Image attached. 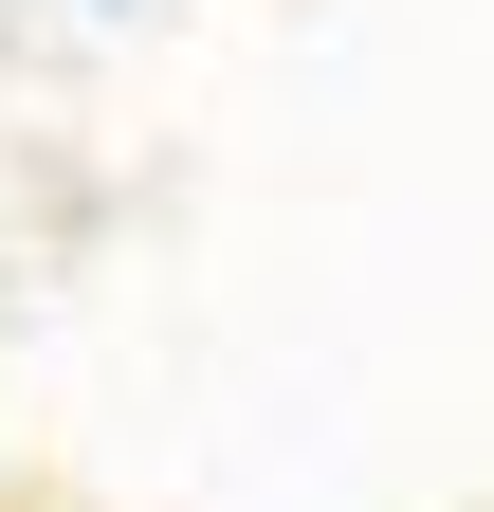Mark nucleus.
<instances>
[{"mask_svg":"<svg viewBox=\"0 0 494 512\" xmlns=\"http://www.w3.org/2000/svg\"><path fill=\"white\" fill-rule=\"evenodd\" d=\"M92 19H147V0H92Z\"/></svg>","mask_w":494,"mask_h":512,"instance_id":"nucleus-1","label":"nucleus"}]
</instances>
